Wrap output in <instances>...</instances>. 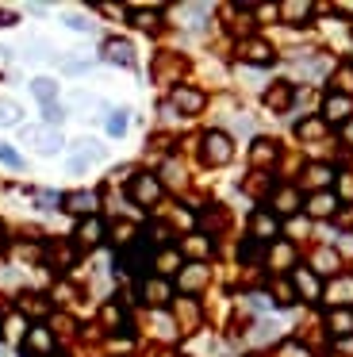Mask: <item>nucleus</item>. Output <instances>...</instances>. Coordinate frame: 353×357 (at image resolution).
Here are the masks:
<instances>
[{
  "mask_svg": "<svg viewBox=\"0 0 353 357\" xmlns=\"http://www.w3.org/2000/svg\"><path fill=\"white\" fill-rule=\"evenodd\" d=\"M200 108H204V93H200V89H188V85L173 89V112H181V116H196Z\"/></svg>",
  "mask_w": 353,
  "mask_h": 357,
  "instance_id": "nucleus-7",
  "label": "nucleus"
},
{
  "mask_svg": "<svg viewBox=\"0 0 353 357\" xmlns=\"http://www.w3.org/2000/svg\"><path fill=\"white\" fill-rule=\"evenodd\" d=\"M319 273H338V254L334 250H315V277Z\"/></svg>",
  "mask_w": 353,
  "mask_h": 357,
  "instance_id": "nucleus-28",
  "label": "nucleus"
},
{
  "mask_svg": "<svg viewBox=\"0 0 353 357\" xmlns=\"http://www.w3.org/2000/svg\"><path fill=\"white\" fill-rule=\"evenodd\" d=\"M207 284V265H184L181 269V288L184 292H196Z\"/></svg>",
  "mask_w": 353,
  "mask_h": 357,
  "instance_id": "nucleus-22",
  "label": "nucleus"
},
{
  "mask_svg": "<svg viewBox=\"0 0 353 357\" xmlns=\"http://www.w3.org/2000/svg\"><path fill=\"white\" fill-rule=\"evenodd\" d=\"M250 162L257 165V169H265V165H273V162H276V142H273V139H253Z\"/></svg>",
  "mask_w": 353,
  "mask_h": 357,
  "instance_id": "nucleus-20",
  "label": "nucleus"
},
{
  "mask_svg": "<svg viewBox=\"0 0 353 357\" xmlns=\"http://www.w3.org/2000/svg\"><path fill=\"white\" fill-rule=\"evenodd\" d=\"M176 319H181L184 331H188V326H196V319H200L196 303H192V300H181V303H176Z\"/></svg>",
  "mask_w": 353,
  "mask_h": 357,
  "instance_id": "nucleus-30",
  "label": "nucleus"
},
{
  "mask_svg": "<svg viewBox=\"0 0 353 357\" xmlns=\"http://www.w3.org/2000/svg\"><path fill=\"white\" fill-rule=\"evenodd\" d=\"M338 211V196L334 192H315L311 200H307V215L315 219H330Z\"/></svg>",
  "mask_w": 353,
  "mask_h": 357,
  "instance_id": "nucleus-15",
  "label": "nucleus"
},
{
  "mask_svg": "<svg viewBox=\"0 0 353 357\" xmlns=\"http://www.w3.org/2000/svg\"><path fill=\"white\" fill-rule=\"evenodd\" d=\"M296 135L299 139H322V135H326V123H322V119H303V123L296 127Z\"/></svg>",
  "mask_w": 353,
  "mask_h": 357,
  "instance_id": "nucleus-29",
  "label": "nucleus"
},
{
  "mask_svg": "<svg viewBox=\"0 0 353 357\" xmlns=\"http://www.w3.org/2000/svg\"><path fill=\"white\" fill-rule=\"evenodd\" d=\"M273 300L280 303V307H288V303L296 300V288H292L288 280H276V284H273Z\"/></svg>",
  "mask_w": 353,
  "mask_h": 357,
  "instance_id": "nucleus-31",
  "label": "nucleus"
},
{
  "mask_svg": "<svg viewBox=\"0 0 353 357\" xmlns=\"http://www.w3.org/2000/svg\"><path fill=\"white\" fill-rule=\"evenodd\" d=\"M288 104H292V85H288V81H280V85H273L265 93V108L269 112H284Z\"/></svg>",
  "mask_w": 353,
  "mask_h": 357,
  "instance_id": "nucleus-21",
  "label": "nucleus"
},
{
  "mask_svg": "<svg viewBox=\"0 0 353 357\" xmlns=\"http://www.w3.org/2000/svg\"><path fill=\"white\" fill-rule=\"evenodd\" d=\"M153 265H158V273H161V277H165V273L184 269V265H181V250H161V254L153 257Z\"/></svg>",
  "mask_w": 353,
  "mask_h": 357,
  "instance_id": "nucleus-25",
  "label": "nucleus"
},
{
  "mask_svg": "<svg viewBox=\"0 0 353 357\" xmlns=\"http://www.w3.org/2000/svg\"><path fill=\"white\" fill-rule=\"evenodd\" d=\"M43 112H46V119H50V123H58V119H61V116H66V112H61V108H58V104H46V108H43Z\"/></svg>",
  "mask_w": 353,
  "mask_h": 357,
  "instance_id": "nucleus-45",
  "label": "nucleus"
},
{
  "mask_svg": "<svg viewBox=\"0 0 353 357\" xmlns=\"http://www.w3.org/2000/svg\"><path fill=\"white\" fill-rule=\"evenodd\" d=\"M330 181H334V169H330V165H307V185H311L315 192H326Z\"/></svg>",
  "mask_w": 353,
  "mask_h": 357,
  "instance_id": "nucleus-24",
  "label": "nucleus"
},
{
  "mask_svg": "<svg viewBox=\"0 0 353 357\" xmlns=\"http://www.w3.org/2000/svg\"><path fill=\"white\" fill-rule=\"evenodd\" d=\"M276 234H280V223H276L273 211H253V215H250V238H257V242H273Z\"/></svg>",
  "mask_w": 353,
  "mask_h": 357,
  "instance_id": "nucleus-6",
  "label": "nucleus"
},
{
  "mask_svg": "<svg viewBox=\"0 0 353 357\" xmlns=\"http://www.w3.org/2000/svg\"><path fill=\"white\" fill-rule=\"evenodd\" d=\"M326 326H330V334H338V338H350L353 334V311L350 307H334L326 315Z\"/></svg>",
  "mask_w": 353,
  "mask_h": 357,
  "instance_id": "nucleus-19",
  "label": "nucleus"
},
{
  "mask_svg": "<svg viewBox=\"0 0 353 357\" xmlns=\"http://www.w3.org/2000/svg\"><path fill=\"white\" fill-rule=\"evenodd\" d=\"M20 119V108L15 104H0V127H12Z\"/></svg>",
  "mask_w": 353,
  "mask_h": 357,
  "instance_id": "nucleus-39",
  "label": "nucleus"
},
{
  "mask_svg": "<svg viewBox=\"0 0 353 357\" xmlns=\"http://www.w3.org/2000/svg\"><path fill=\"white\" fill-rule=\"evenodd\" d=\"M280 357H311V354H307L299 342H284V346H280Z\"/></svg>",
  "mask_w": 353,
  "mask_h": 357,
  "instance_id": "nucleus-40",
  "label": "nucleus"
},
{
  "mask_svg": "<svg viewBox=\"0 0 353 357\" xmlns=\"http://www.w3.org/2000/svg\"><path fill=\"white\" fill-rule=\"evenodd\" d=\"M61 208L73 211V215H81V219H92V215H96V208H100V196L92 192V188H77V192L61 196Z\"/></svg>",
  "mask_w": 353,
  "mask_h": 357,
  "instance_id": "nucleus-3",
  "label": "nucleus"
},
{
  "mask_svg": "<svg viewBox=\"0 0 353 357\" xmlns=\"http://www.w3.org/2000/svg\"><path fill=\"white\" fill-rule=\"evenodd\" d=\"M181 254L196 257V265H204V257L211 254V238H207V234H188V238L181 242Z\"/></svg>",
  "mask_w": 353,
  "mask_h": 357,
  "instance_id": "nucleus-18",
  "label": "nucleus"
},
{
  "mask_svg": "<svg viewBox=\"0 0 353 357\" xmlns=\"http://www.w3.org/2000/svg\"><path fill=\"white\" fill-rule=\"evenodd\" d=\"M153 326H158V334H161V338H173V323H169V319L165 315H153Z\"/></svg>",
  "mask_w": 353,
  "mask_h": 357,
  "instance_id": "nucleus-41",
  "label": "nucleus"
},
{
  "mask_svg": "<svg viewBox=\"0 0 353 357\" xmlns=\"http://www.w3.org/2000/svg\"><path fill=\"white\" fill-rule=\"evenodd\" d=\"M123 131H127V112H112V116H107V135L119 139Z\"/></svg>",
  "mask_w": 353,
  "mask_h": 357,
  "instance_id": "nucleus-36",
  "label": "nucleus"
},
{
  "mask_svg": "<svg viewBox=\"0 0 353 357\" xmlns=\"http://www.w3.org/2000/svg\"><path fill=\"white\" fill-rule=\"evenodd\" d=\"M322 300L334 303V307H350V303H353V277H338L334 284L322 292Z\"/></svg>",
  "mask_w": 353,
  "mask_h": 357,
  "instance_id": "nucleus-13",
  "label": "nucleus"
},
{
  "mask_svg": "<svg viewBox=\"0 0 353 357\" xmlns=\"http://www.w3.org/2000/svg\"><path fill=\"white\" fill-rule=\"evenodd\" d=\"M238 257H242V265H246V261H261V257H265V250H261V242H257V238H250V242H242Z\"/></svg>",
  "mask_w": 353,
  "mask_h": 357,
  "instance_id": "nucleus-32",
  "label": "nucleus"
},
{
  "mask_svg": "<svg viewBox=\"0 0 353 357\" xmlns=\"http://www.w3.org/2000/svg\"><path fill=\"white\" fill-rule=\"evenodd\" d=\"M253 357H257V354H253Z\"/></svg>",
  "mask_w": 353,
  "mask_h": 357,
  "instance_id": "nucleus-50",
  "label": "nucleus"
},
{
  "mask_svg": "<svg viewBox=\"0 0 353 357\" xmlns=\"http://www.w3.org/2000/svg\"><path fill=\"white\" fill-rule=\"evenodd\" d=\"M100 238H104V223H100L96 215H92V219H81V227H77V246L89 250V246H96Z\"/></svg>",
  "mask_w": 353,
  "mask_h": 357,
  "instance_id": "nucleus-16",
  "label": "nucleus"
},
{
  "mask_svg": "<svg viewBox=\"0 0 353 357\" xmlns=\"http://www.w3.org/2000/svg\"><path fill=\"white\" fill-rule=\"evenodd\" d=\"M130 200H135L138 208L161 204V177H153V173H135V181H130Z\"/></svg>",
  "mask_w": 353,
  "mask_h": 357,
  "instance_id": "nucleus-2",
  "label": "nucleus"
},
{
  "mask_svg": "<svg viewBox=\"0 0 353 357\" xmlns=\"http://www.w3.org/2000/svg\"><path fill=\"white\" fill-rule=\"evenodd\" d=\"M23 349L31 357H54V334L50 326H31L27 338H23Z\"/></svg>",
  "mask_w": 353,
  "mask_h": 357,
  "instance_id": "nucleus-4",
  "label": "nucleus"
},
{
  "mask_svg": "<svg viewBox=\"0 0 353 357\" xmlns=\"http://www.w3.org/2000/svg\"><path fill=\"white\" fill-rule=\"evenodd\" d=\"M242 58H246V62H253V66H269L276 54H273V47H269L265 39H246L242 43Z\"/></svg>",
  "mask_w": 353,
  "mask_h": 357,
  "instance_id": "nucleus-14",
  "label": "nucleus"
},
{
  "mask_svg": "<svg viewBox=\"0 0 353 357\" xmlns=\"http://www.w3.org/2000/svg\"><path fill=\"white\" fill-rule=\"evenodd\" d=\"M4 24H15V16H12V12H0V27H4Z\"/></svg>",
  "mask_w": 353,
  "mask_h": 357,
  "instance_id": "nucleus-48",
  "label": "nucleus"
},
{
  "mask_svg": "<svg viewBox=\"0 0 353 357\" xmlns=\"http://www.w3.org/2000/svg\"><path fill=\"white\" fill-rule=\"evenodd\" d=\"M35 200H38V208H46V211H50V208H58V204H61V196H58V192H50V188H38V192H35Z\"/></svg>",
  "mask_w": 353,
  "mask_h": 357,
  "instance_id": "nucleus-37",
  "label": "nucleus"
},
{
  "mask_svg": "<svg viewBox=\"0 0 353 357\" xmlns=\"http://www.w3.org/2000/svg\"><path fill=\"white\" fill-rule=\"evenodd\" d=\"M20 311H23V315H35L38 319V315H46V311H50V303H46L43 296H31L27 292V296H20Z\"/></svg>",
  "mask_w": 353,
  "mask_h": 357,
  "instance_id": "nucleus-27",
  "label": "nucleus"
},
{
  "mask_svg": "<svg viewBox=\"0 0 353 357\" xmlns=\"http://www.w3.org/2000/svg\"><path fill=\"white\" fill-rule=\"evenodd\" d=\"M66 27H73V31H89L92 24H89V20H81V16H69V20H66Z\"/></svg>",
  "mask_w": 353,
  "mask_h": 357,
  "instance_id": "nucleus-44",
  "label": "nucleus"
},
{
  "mask_svg": "<svg viewBox=\"0 0 353 357\" xmlns=\"http://www.w3.org/2000/svg\"><path fill=\"white\" fill-rule=\"evenodd\" d=\"M50 261L58 265V269H69V265H73V246H50Z\"/></svg>",
  "mask_w": 353,
  "mask_h": 357,
  "instance_id": "nucleus-33",
  "label": "nucleus"
},
{
  "mask_svg": "<svg viewBox=\"0 0 353 357\" xmlns=\"http://www.w3.org/2000/svg\"><path fill=\"white\" fill-rule=\"evenodd\" d=\"M200 154H204L207 165H227L234 158V139L227 131H207L204 142H200Z\"/></svg>",
  "mask_w": 353,
  "mask_h": 357,
  "instance_id": "nucleus-1",
  "label": "nucleus"
},
{
  "mask_svg": "<svg viewBox=\"0 0 353 357\" xmlns=\"http://www.w3.org/2000/svg\"><path fill=\"white\" fill-rule=\"evenodd\" d=\"M0 357H8V354H4V349H0Z\"/></svg>",
  "mask_w": 353,
  "mask_h": 357,
  "instance_id": "nucleus-49",
  "label": "nucleus"
},
{
  "mask_svg": "<svg viewBox=\"0 0 353 357\" xmlns=\"http://www.w3.org/2000/svg\"><path fill=\"white\" fill-rule=\"evenodd\" d=\"M338 192H342L345 200H353V173H345V177H338Z\"/></svg>",
  "mask_w": 353,
  "mask_h": 357,
  "instance_id": "nucleus-42",
  "label": "nucleus"
},
{
  "mask_svg": "<svg viewBox=\"0 0 353 357\" xmlns=\"http://www.w3.org/2000/svg\"><path fill=\"white\" fill-rule=\"evenodd\" d=\"M100 12H104V16H127V12L115 8V4H100Z\"/></svg>",
  "mask_w": 353,
  "mask_h": 357,
  "instance_id": "nucleus-47",
  "label": "nucleus"
},
{
  "mask_svg": "<svg viewBox=\"0 0 353 357\" xmlns=\"http://www.w3.org/2000/svg\"><path fill=\"white\" fill-rule=\"evenodd\" d=\"M299 208H303V200H299V192H296V188H276V192H273V215L276 219H280V215H296V211Z\"/></svg>",
  "mask_w": 353,
  "mask_h": 357,
  "instance_id": "nucleus-12",
  "label": "nucleus"
},
{
  "mask_svg": "<svg viewBox=\"0 0 353 357\" xmlns=\"http://www.w3.org/2000/svg\"><path fill=\"white\" fill-rule=\"evenodd\" d=\"M112 238L119 242V246H127V242L135 238V227H130V223H115L112 227Z\"/></svg>",
  "mask_w": 353,
  "mask_h": 357,
  "instance_id": "nucleus-38",
  "label": "nucleus"
},
{
  "mask_svg": "<svg viewBox=\"0 0 353 357\" xmlns=\"http://www.w3.org/2000/svg\"><path fill=\"white\" fill-rule=\"evenodd\" d=\"M100 319H104V326H112V331H119V326H123V311L115 307V303H107V307L100 311Z\"/></svg>",
  "mask_w": 353,
  "mask_h": 357,
  "instance_id": "nucleus-35",
  "label": "nucleus"
},
{
  "mask_svg": "<svg viewBox=\"0 0 353 357\" xmlns=\"http://www.w3.org/2000/svg\"><path fill=\"white\" fill-rule=\"evenodd\" d=\"M265 261L273 265L276 273H280V269H292V265H296V250H292V242H273V250L265 254Z\"/></svg>",
  "mask_w": 353,
  "mask_h": 357,
  "instance_id": "nucleus-17",
  "label": "nucleus"
},
{
  "mask_svg": "<svg viewBox=\"0 0 353 357\" xmlns=\"http://www.w3.org/2000/svg\"><path fill=\"white\" fill-rule=\"evenodd\" d=\"M353 116V100L345 93H330L322 104V123H345Z\"/></svg>",
  "mask_w": 353,
  "mask_h": 357,
  "instance_id": "nucleus-5",
  "label": "nucleus"
},
{
  "mask_svg": "<svg viewBox=\"0 0 353 357\" xmlns=\"http://www.w3.org/2000/svg\"><path fill=\"white\" fill-rule=\"evenodd\" d=\"M27 139L35 142L38 154H58V150H61V135L54 131V127H31Z\"/></svg>",
  "mask_w": 353,
  "mask_h": 357,
  "instance_id": "nucleus-11",
  "label": "nucleus"
},
{
  "mask_svg": "<svg viewBox=\"0 0 353 357\" xmlns=\"http://www.w3.org/2000/svg\"><path fill=\"white\" fill-rule=\"evenodd\" d=\"M31 93L43 100V108L46 104H54V96H58V81H50V77H38V81H31Z\"/></svg>",
  "mask_w": 353,
  "mask_h": 357,
  "instance_id": "nucleus-26",
  "label": "nucleus"
},
{
  "mask_svg": "<svg viewBox=\"0 0 353 357\" xmlns=\"http://www.w3.org/2000/svg\"><path fill=\"white\" fill-rule=\"evenodd\" d=\"M292 288H296V296H303V300H319L322 296V284H319V277H315V269H292Z\"/></svg>",
  "mask_w": 353,
  "mask_h": 357,
  "instance_id": "nucleus-10",
  "label": "nucleus"
},
{
  "mask_svg": "<svg viewBox=\"0 0 353 357\" xmlns=\"http://www.w3.org/2000/svg\"><path fill=\"white\" fill-rule=\"evenodd\" d=\"M311 4H303V0H288V4H280V16L288 20V24H307L311 20Z\"/></svg>",
  "mask_w": 353,
  "mask_h": 357,
  "instance_id": "nucleus-23",
  "label": "nucleus"
},
{
  "mask_svg": "<svg viewBox=\"0 0 353 357\" xmlns=\"http://www.w3.org/2000/svg\"><path fill=\"white\" fill-rule=\"evenodd\" d=\"M135 24H138V27H146V31H153V24H158V20H153V12H138Z\"/></svg>",
  "mask_w": 353,
  "mask_h": 357,
  "instance_id": "nucleus-43",
  "label": "nucleus"
},
{
  "mask_svg": "<svg viewBox=\"0 0 353 357\" xmlns=\"http://www.w3.org/2000/svg\"><path fill=\"white\" fill-rule=\"evenodd\" d=\"M142 300L150 303V307H165V303L173 300V284H169L165 277H150V280H142Z\"/></svg>",
  "mask_w": 353,
  "mask_h": 357,
  "instance_id": "nucleus-8",
  "label": "nucleus"
},
{
  "mask_svg": "<svg viewBox=\"0 0 353 357\" xmlns=\"http://www.w3.org/2000/svg\"><path fill=\"white\" fill-rule=\"evenodd\" d=\"M104 62L130 70V66H135V47H130L127 39H107V43H104Z\"/></svg>",
  "mask_w": 353,
  "mask_h": 357,
  "instance_id": "nucleus-9",
  "label": "nucleus"
},
{
  "mask_svg": "<svg viewBox=\"0 0 353 357\" xmlns=\"http://www.w3.org/2000/svg\"><path fill=\"white\" fill-rule=\"evenodd\" d=\"M165 181H169V185H181V169H176V165H169V169H165Z\"/></svg>",
  "mask_w": 353,
  "mask_h": 357,
  "instance_id": "nucleus-46",
  "label": "nucleus"
},
{
  "mask_svg": "<svg viewBox=\"0 0 353 357\" xmlns=\"http://www.w3.org/2000/svg\"><path fill=\"white\" fill-rule=\"evenodd\" d=\"M0 162L12 165V169H23V154L15 146H8V142H0Z\"/></svg>",
  "mask_w": 353,
  "mask_h": 357,
  "instance_id": "nucleus-34",
  "label": "nucleus"
}]
</instances>
